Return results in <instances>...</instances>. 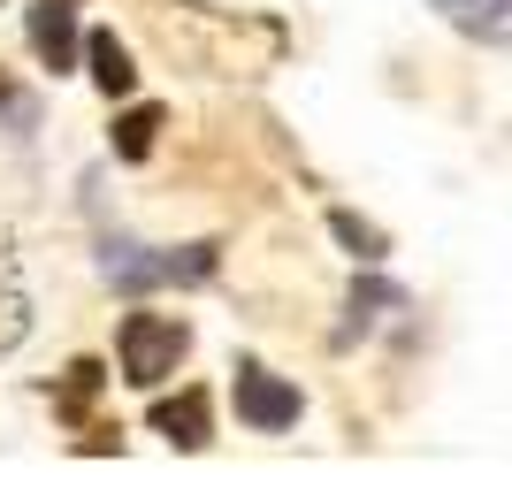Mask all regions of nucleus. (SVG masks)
Segmentation results:
<instances>
[{"instance_id": "10", "label": "nucleus", "mask_w": 512, "mask_h": 504, "mask_svg": "<svg viewBox=\"0 0 512 504\" xmlns=\"http://www.w3.org/2000/svg\"><path fill=\"white\" fill-rule=\"evenodd\" d=\"M92 390H100V367H92V359H77V367H69V390H62V413H85Z\"/></svg>"}, {"instance_id": "5", "label": "nucleus", "mask_w": 512, "mask_h": 504, "mask_svg": "<svg viewBox=\"0 0 512 504\" xmlns=\"http://www.w3.org/2000/svg\"><path fill=\"white\" fill-rule=\"evenodd\" d=\"M153 428H161L176 451H199V443H207V398H199V390L161 398V405H153Z\"/></svg>"}, {"instance_id": "4", "label": "nucleus", "mask_w": 512, "mask_h": 504, "mask_svg": "<svg viewBox=\"0 0 512 504\" xmlns=\"http://www.w3.org/2000/svg\"><path fill=\"white\" fill-rule=\"evenodd\" d=\"M31 46L46 54V69H69V62H77V16H69V0L31 8Z\"/></svg>"}, {"instance_id": "6", "label": "nucleus", "mask_w": 512, "mask_h": 504, "mask_svg": "<svg viewBox=\"0 0 512 504\" xmlns=\"http://www.w3.org/2000/svg\"><path fill=\"white\" fill-rule=\"evenodd\" d=\"M85 54H92V84H100L107 100H115V92H130V84H138V69H130V46L115 39V31H100V39H85Z\"/></svg>"}, {"instance_id": "7", "label": "nucleus", "mask_w": 512, "mask_h": 504, "mask_svg": "<svg viewBox=\"0 0 512 504\" xmlns=\"http://www.w3.org/2000/svg\"><path fill=\"white\" fill-rule=\"evenodd\" d=\"M153 138H161V107H130L123 123H115V153H123V161H146Z\"/></svg>"}, {"instance_id": "8", "label": "nucleus", "mask_w": 512, "mask_h": 504, "mask_svg": "<svg viewBox=\"0 0 512 504\" xmlns=\"http://www.w3.org/2000/svg\"><path fill=\"white\" fill-rule=\"evenodd\" d=\"M329 230L360 252V260H383V230H375V222H360V214H329Z\"/></svg>"}, {"instance_id": "1", "label": "nucleus", "mask_w": 512, "mask_h": 504, "mask_svg": "<svg viewBox=\"0 0 512 504\" xmlns=\"http://www.w3.org/2000/svg\"><path fill=\"white\" fill-rule=\"evenodd\" d=\"M184 352H192L184 321H169V314H130L123 321V382H138V390H161Z\"/></svg>"}, {"instance_id": "2", "label": "nucleus", "mask_w": 512, "mask_h": 504, "mask_svg": "<svg viewBox=\"0 0 512 504\" xmlns=\"http://www.w3.org/2000/svg\"><path fill=\"white\" fill-rule=\"evenodd\" d=\"M207 275H214V245H184V252L107 245V283H123V291H153V283H207Z\"/></svg>"}, {"instance_id": "9", "label": "nucleus", "mask_w": 512, "mask_h": 504, "mask_svg": "<svg viewBox=\"0 0 512 504\" xmlns=\"http://www.w3.org/2000/svg\"><path fill=\"white\" fill-rule=\"evenodd\" d=\"M444 8L467 23V31H490V39L505 31V0H444Z\"/></svg>"}, {"instance_id": "3", "label": "nucleus", "mask_w": 512, "mask_h": 504, "mask_svg": "<svg viewBox=\"0 0 512 504\" xmlns=\"http://www.w3.org/2000/svg\"><path fill=\"white\" fill-rule=\"evenodd\" d=\"M237 420L260 428V436H276V428L299 420V390L283 375H268V367H237Z\"/></svg>"}]
</instances>
